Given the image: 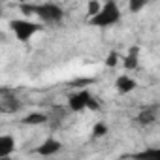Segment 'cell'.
<instances>
[{
  "label": "cell",
  "instance_id": "6da1fadb",
  "mask_svg": "<svg viewBox=\"0 0 160 160\" xmlns=\"http://www.w3.org/2000/svg\"><path fill=\"white\" fill-rule=\"evenodd\" d=\"M19 10L25 15L38 17L40 23L45 25H60L64 21V10L62 6L55 2H43V4H19Z\"/></svg>",
  "mask_w": 160,
  "mask_h": 160
},
{
  "label": "cell",
  "instance_id": "7a4b0ae2",
  "mask_svg": "<svg viewBox=\"0 0 160 160\" xmlns=\"http://www.w3.org/2000/svg\"><path fill=\"white\" fill-rule=\"evenodd\" d=\"M122 19V12L115 0H106V4H102L100 12L92 17H89V23L96 28H109L119 25Z\"/></svg>",
  "mask_w": 160,
  "mask_h": 160
},
{
  "label": "cell",
  "instance_id": "3957f363",
  "mask_svg": "<svg viewBox=\"0 0 160 160\" xmlns=\"http://www.w3.org/2000/svg\"><path fill=\"white\" fill-rule=\"evenodd\" d=\"M68 109L72 113H81V111H87V109L98 111L100 104L87 89H81V91H75L68 96Z\"/></svg>",
  "mask_w": 160,
  "mask_h": 160
},
{
  "label": "cell",
  "instance_id": "277c9868",
  "mask_svg": "<svg viewBox=\"0 0 160 160\" xmlns=\"http://www.w3.org/2000/svg\"><path fill=\"white\" fill-rule=\"evenodd\" d=\"M10 28L19 42H28L42 30V23L30 21V19H12Z\"/></svg>",
  "mask_w": 160,
  "mask_h": 160
},
{
  "label": "cell",
  "instance_id": "5b68a950",
  "mask_svg": "<svg viewBox=\"0 0 160 160\" xmlns=\"http://www.w3.org/2000/svg\"><path fill=\"white\" fill-rule=\"evenodd\" d=\"M136 89H138V81H136L132 75H128V73H121V75L115 79V91H117L121 96L132 94Z\"/></svg>",
  "mask_w": 160,
  "mask_h": 160
},
{
  "label": "cell",
  "instance_id": "8992f818",
  "mask_svg": "<svg viewBox=\"0 0 160 160\" xmlns=\"http://www.w3.org/2000/svg\"><path fill=\"white\" fill-rule=\"evenodd\" d=\"M0 109L4 113H15L21 109V102L15 98V92H10L8 89H2V100H0Z\"/></svg>",
  "mask_w": 160,
  "mask_h": 160
},
{
  "label": "cell",
  "instance_id": "52a82bcc",
  "mask_svg": "<svg viewBox=\"0 0 160 160\" xmlns=\"http://www.w3.org/2000/svg\"><path fill=\"white\" fill-rule=\"evenodd\" d=\"M156 121H158V108H154V106H149V108L141 109V111L136 115V122H138L139 126H143V128L152 126Z\"/></svg>",
  "mask_w": 160,
  "mask_h": 160
},
{
  "label": "cell",
  "instance_id": "ba28073f",
  "mask_svg": "<svg viewBox=\"0 0 160 160\" xmlns=\"http://www.w3.org/2000/svg\"><path fill=\"white\" fill-rule=\"evenodd\" d=\"M60 149H62V141L51 136V138H45V141L36 149V152L40 156H55Z\"/></svg>",
  "mask_w": 160,
  "mask_h": 160
},
{
  "label": "cell",
  "instance_id": "9c48e42d",
  "mask_svg": "<svg viewBox=\"0 0 160 160\" xmlns=\"http://www.w3.org/2000/svg\"><path fill=\"white\" fill-rule=\"evenodd\" d=\"M141 53V49L138 47V45H132L130 49H128V53L122 57V68L124 70H128V72H134V70H138L139 68V55Z\"/></svg>",
  "mask_w": 160,
  "mask_h": 160
},
{
  "label": "cell",
  "instance_id": "30bf717a",
  "mask_svg": "<svg viewBox=\"0 0 160 160\" xmlns=\"http://www.w3.org/2000/svg\"><path fill=\"white\" fill-rule=\"evenodd\" d=\"M21 122L27 124V126H42V124H49V111H47V113H43V111H32V113L25 115Z\"/></svg>",
  "mask_w": 160,
  "mask_h": 160
},
{
  "label": "cell",
  "instance_id": "8fae6325",
  "mask_svg": "<svg viewBox=\"0 0 160 160\" xmlns=\"http://www.w3.org/2000/svg\"><path fill=\"white\" fill-rule=\"evenodd\" d=\"M15 151V138L12 134H2L0 136V158H8Z\"/></svg>",
  "mask_w": 160,
  "mask_h": 160
},
{
  "label": "cell",
  "instance_id": "7c38bea8",
  "mask_svg": "<svg viewBox=\"0 0 160 160\" xmlns=\"http://www.w3.org/2000/svg\"><path fill=\"white\" fill-rule=\"evenodd\" d=\"M68 108H60V106H55L51 111H49V124L51 128H57L58 124H62L66 121V115H68Z\"/></svg>",
  "mask_w": 160,
  "mask_h": 160
},
{
  "label": "cell",
  "instance_id": "4fadbf2b",
  "mask_svg": "<svg viewBox=\"0 0 160 160\" xmlns=\"http://www.w3.org/2000/svg\"><path fill=\"white\" fill-rule=\"evenodd\" d=\"M108 124L106 122H96L94 126H92V130H91V136L94 138V139H100V138H106L108 136Z\"/></svg>",
  "mask_w": 160,
  "mask_h": 160
},
{
  "label": "cell",
  "instance_id": "5bb4252c",
  "mask_svg": "<svg viewBox=\"0 0 160 160\" xmlns=\"http://www.w3.org/2000/svg\"><path fill=\"white\" fill-rule=\"evenodd\" d=\"M147 4H149V0H128V10L130 13H139Z\"/></svg>",
  "mask_w": 160,
  "mask_h": 160
},
{
  "label": "cell",
  "instance_id": "9a60e30c",
  "mask_svg": "<svg viewBox=\"0 0 160 160\" xmlns=\"http://www.w3.org/2000/svg\"><path fill=\"white\" fill-rule=\"evenodd\" d=\"M138 158H158L160 160V147L158 149H147V151H141V152H136Z\"/></svg>",
  "mask_w": 160,
  "mask_h": 160
},
{
  "label": "cell",
  "instance_id": "2e32d148",
  "mask_svg": "<svg viewBox=\"0 0 160 160\" xmlns=\"http://www.w3.org/2000/svg\"><path fill=\"white\" fill-rule=\"evenodd\" d=\"M121 62H122V58H121V55H119V53H115V51H111V53H109V57L106 58V66H111V68H113V66H117V64H121Z\"/></svg>",
  "mask_w": 160,
  "mask_h": 160
},
{
  "label": "cell",
  "instance_id": "e0dca14e",
  "mask_svg": "<svg viewBox=\"0 0 160 160\" xmlns=\"http://www.w3.org/2000/svg\"><path fill=\"white\" fill-rule=\"evenodd\" d=\"M100 8H102V4L98 2V0H91V2L87 4V13H89V17L96 15V13L100 12Z\"/></svg>",
  "mask_w": 160,
  "mask_h": 160
}]
</instances>
